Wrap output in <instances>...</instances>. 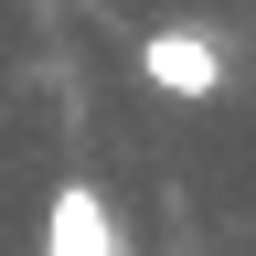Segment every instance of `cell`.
<instances>
[{
    "label": "cell",
    "instance_id": "cell-1",
    "mask_svg": "<svg viewBox=\"0 0 256 256\" xmlns=\"http://www.w3.org/2000/svg\"><path fill=\"white\" fill-rule=\"evenodd\" d=\"M139 75H150V96H171V107H214L224 96V43L160 22V32H139Z\"/></svg>",
    "mask_w": 256,
    "mask_h": 256
},
{
    "label": "cell",
    "instance_id": "cell-2",
    "mask_svg": "<svg viewBox=\"0 0 256 256\" xmlns=\"http://www.w3.org/2000/svg\"><path fill=\"white\" fill-rule=\"evenodd\" d=\"M43 256H118V235H107V203L75 182V192H54V235H43Z\"/></svg>",
    "mask_w": 256,
    "mask_h": 256
}]
</instances>
